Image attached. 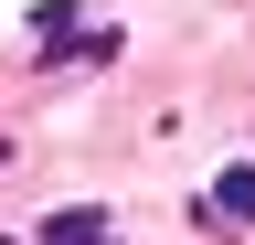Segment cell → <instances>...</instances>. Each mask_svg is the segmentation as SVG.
<instances>
[{"instance_id":"cell-1","label":"cell","mask_w":255,"mask_h":245,"mask_svg":"<svg viewBox=\"0 0 255 245\" xmlns=\"http://www.w3.org/2000/svg\"><path fill=\"white\" fill-rule=\"evenodd\" d=\"M43 245H117V235H107L96 203H64V213H43Z\"/></svg>"},{"instance_id":"cell-2","label":"cell","mask_w":255,"mask_h":245,"mask_svg":"<svg viewBox=\"0 0 255 245\" xmlns=\"http://www.w3.org/2000/svg\"><path fill=\"white\" fill-rule=\"evenodd\" d=\"M213 213H234V224H255V160H234L213 181Z\"/></svg>"}]
</instances>
